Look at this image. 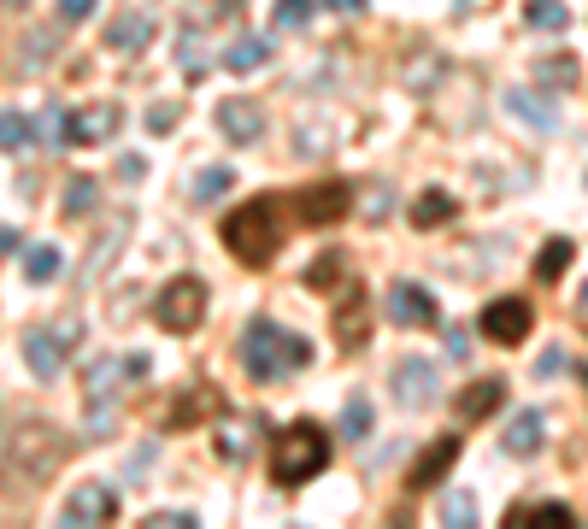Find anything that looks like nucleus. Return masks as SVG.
I'll return each instance as SVG.
<instances>
[{
  "label": "nucleus",
  "instance_id": "f257e3e1",
  "mask_svg": "<svg viewBox=\"0 0 588 529\" xmlns=\"http://www.w3.org/2000/svg\"><path fill=\"white\" fill-rule=\"evenodd\" d=\"M289 224H300L295 194H260V200H248V206H236L224 218V241L241 265H271L277 248H283V236H289Z\"/></svg>",
  "mask_w": 588,
  "mask_h": 529
},
{
  "label": "nucleus",
  "instance_id": "f03ea898",
  "mask_svg": "<svg viewBox=\"0 0 588 529\" xmlns=\"http://www.w3.org/2000/svg\"><path fill=\"white\" fill-rule=\"evenodd\" d=\"M324 465H329V436L312 418H300V424H289V430H277V448H271V477H277L283 489H300V482L318 477Z\"/></svg>",
  "mask_w": 588,
  "mask_h": 529
},
{
  "label": "nucleus",
  "instance_id": "7ed1b4c3",
  "mask_svg": "<svg viewBox=\"0 0 588 529\" xmlns=\"http://www.w3.org/2000/svg\"><path fill=\"white\" fill-rule=\"evenodd\" d=\"M241 365H248V377L253 382H271V377H283V370H306L312 365V348L300 336H289L283 324H253L248 341H241Z\"/></svg>",
  "mask_w": 588,
  "mask_h": 529
},
{
  "label": "nucleus",
  "instance_id": "20e7f679",
  "mask_svg": "<svg viewBox=\"0 0 588 529\" xmlns=\"http://www.w3.org/2000/svg\"><path fill=\"white\" fill-rule=\"evenodd\" d=\"M153 318H160L171 336H189L195 324L207 318V282H200V277H177V282H165L160 300H153Z\"/></svg>",
  "mask_w": 588,
  "mask_h": 529
},
{
  "label": "nucleus",
  "instance_id": "39448f33",
  "mask_svg": "<svg viewBox=\"0 0 588 529\" xmlns=\"http://www.w3.org/2000/svg\"><path fill=\"white\" fill-rule=\"evenodd\" d=\"M60 518H65V524H77V529L112 524V518H118V489H107V482H77V489L65 494Z\"/></svg>",
  "mask_w": 588,
  "mask_h": 529
},
{
  "label": "nucleus",
  "instance_id": "423d86ee",
  "mask_svg": "<svg viewBox=\"0 0 588 529\" xmlns=\"http://www.w3.org/2000/svg\"><path fill=\"white\" fill-rule=\"evenodd\" d=\"M348 206H353V189H348V182H318V189H295V212H300V224H336V218H348Z\"/></svg>",
  "mask_w": 588,
  "mask_h": 529
},
{
  "label": "nucleus",
  "instance_id": "0eeeda50",
  "mask_svg": "<svg viewBox=\"0 0 588 529\" xmlns=\"http://www.w3.org/2000/svg\"><path fill=\"white\" fill-rule=\"evenodd\" d=\"M71 341H77V324H71V330H24V360H30V370H36L41 382L60 377Z\"/></svg>",
  "mask_w": 588,
  "mask_h": 529
},
{
  "label": "nucleus",
  "instance_id": "6e6552de",
  "mask_svg": "<svg viewBox=\"0 0 588 529\" xmlns=\"http://www.w3.org/2000/svg\"><path fill=\"white\" fill-rule=\"evenodd\" d=\"M389 389H395V400L406 412H424L429 400H436V365H429V360H400L395 377H389Z\"/></svg>",
  "mask_w": 588,
  "mask_h": 529
},
{
  "label": "nucleus",
  "instance_id": "1a4fd4ad",
  "mask_svg": "<svg viewBox=\"0 0 588 529\" xmlns=\"http://www.w3.org/2000/svg\"><path fill=\"white\" fill-rule=\"evenodd\" d=\"M453 459H459V436H436L429 448L412 459V470H406V482H412V494H429L441 477L453 470Z\"/></svg>",
  "mask_w": 588,
  "mask_h": 529
},
{
  "label": "nucleus",
  "instance_id": "9d476101",
  "mask_svg": "<svg viewBox=\"0 0 588 529\" xmlns=\"http://www.w3.org/2000/svg\"><path fill=\"white\" fill-rule=\"evenodd\" d=\"M483 330H489L500 348H518L529 336V300H489V306H483Z\"/></svg>",
  "mask_w": 588,
  "mask_h": 529
},
{
  "label": "nucleus",
  "instance_id": "9b49d317",
  "mask_svg": "<svg viewBox=\"0 0 588 529\" xmlns=\"http://www.w3.org/2000/svg\"><path fill=\"white\" fill-rule=\"evenodd\" d=\"M218 130L229 136V141H260V130H265V112H260V100H218Z\"/></svg>",
  "mask_w": 588,
  "mask_h": 529
},
{
  "label": "nucleus",
  "instance_id": "f8f14e48",
  "mask_svg": "<svg viewBox=\"0 0 588 529\" xmlns=\"http://www.w3.org/2000/svg\"><path fill=\"white\" fill-rule=\"evenodd\" d=\"M124 124L118 106H107V100H95V106H83L77 118H71V141H83V148H100V141H112Z\"/></svg>",
  "mask_w": 588,
  "mask_h": 529
},
{
  "label": "nucleus",
  "instance_id": "ddd939ff",
  "mask_svg": "<svg viewBox=\"0 0 588 529\" xmlns=\"http://www.w3.org/2000/svg\"><path fill=\"white\" fill-rule=\"evenodd\" d=\"M389 318L412 324V330H418V324H436V300H429L424 282H395L389 289Z\"/></svg>",
  "mask_w": 588,
  "mask_h": 529
},
{
  "label": "nucleus",
  "instance_id": "4468645a",
  "mask_svg": "<svg viewBox=\"0 0 588 529\" xmlns=\"http://www.w3.org/2000/svg\"><path fill=\"white\" fill-rule=\"evenodd\" d=\"M541 441H548V418H541V412H518V418L500 430V448H506L512 459H529Z\"/></svg>",
  "mask_w": 588,
  "mask_h": 529
},
{
  "label": "nucleus",
  "instance_id": "2eb2a0df",
  "mask_svg": "<svg viewBox=\"0 0 588 529\" xmlns=\"http://www.w3.org/2000/svg\"><path fill=\"white\" fill-rule=\"evenodd\" d=\"M153 41V18L148 12H118V18L107 24V48L112 53H141Z\"/></svg>",
  "mask_w": 588,
  "mask_h": 529
},
{
  "label": "nucleus",
  "instance_id": "dca6fc26",
  "mask_svg": "<svg viewBox=\"0 0 588 529\" xmlns=\"http://www.w3.org/2000/svg\"><path fill=\"white\" fill-rule=\"evenodd\" d=\"M529 524L571 529V524H577V512H571L565 500H524V506H512V512H506V529H529Z\"/></svg>",
  "mask_w": 588,
  "mask_h": 529
},
{
  "label": "nucleus",
  "instance_id": "f3484780",
  "mask_svg": "<svg viewBox=\"0 0 588 529\" xmlns=\"http://www.w3.org/2000/svg\"><path fill=\"white\" fill-rule=\"evenodd\" d=\"M500 400H506V382L500 377H483V382H471L465 394H459V418H483V412H495Z\"/></svg>",
  "mask_w": 588,
  "mask_h": 529
},
{
  "label": "nucleus",
  "instance_id": "a211bd4d",
  "mask_svg": "<svg viewBox=\"0 0 588 529\" xmlns=\"http://www.w3.org/2000/svg\"><path fill=\"white\" fill-rule=\"evenodd\" d=\"M95 206H100V182L95 177H71L65 194H60V212H65V218H89Z\"/></svg>",
  "mask_w": 588,
  "mask_h": 529
},
{
  "label": "nucleus",
  "instance_id": "6ab92c4d",
  "mask_svg": "<svg viewBox=\"0 0 588 529\" xmlns=\"http://www.w3.org/2000/svg\"><path fill=\"white\" fill-rule=\"evenodd\" d=\"M265 60H271V41L265 36H236V41H229V53H224L229 71H260Z\"/></svg>",
  "mask_w": 588,
  "mask_h": 529
},
{
  "label": "nucleus",
  "instance_id": "aec40b11",
  "mask_svg": "<svg viewBox=\"0 0 588 529\" xmlns=\"http://www.w3.org/2000/svg\"><path fill=\"white\" fill-rule=\"evenodd\" d=\"M336 330H341V348H365V294H360V282H353V300L341 306V318H336Z\"/></svg>",
  "mask_w": 588,
  "mask_h": 529
},
{
  "label": "nucleus",
  "instance_id": "412c9836",
  "mask_svg": "<svg viewBox=\"0 0 588 529\" xmlns=\"http://www.w3.org/2000/svg\"><path fill=\"white\" fill-rule=\"evenodd\" d=\"M448 218H453V200L441 189H424L412 200V224H418V230H436V224H448Z\"/></svg>",
  "mask_w": 588,
  "mask_h": 529
},
{
  "label": "nucleus",
  "instance_id": "4be33fe9",
  "mask_svg": "<svg viewBox=\"0 0 588 529\" xmlns=\"http://www.w3.org/2000/svg\"><path fill=\"white\" fill-rule=\"evenodd\" d=\"M30 130L41 136V148H65V141H71V118H65L60 106H48L41 118H30Z\"/></svg>",
  "mask_w": 588,
  "mask_h": 529
},
{
  "label": "nucleus",
  "instance_id": "5701e85b",
  "mask_svg": "<svg viewBox=\"0 0 588 529\" xmlns=\"http://www.w3.org/2000/svg\"><path fill=\"white\" fill-rule=\"evenodd\" d=\"M506 106H512V112H518V118H524V124H536V130H553V106H548V100H541V106H536V95H524V89H512V95H506Z\"/></svg>",
  "mask_w": 588,
  "mask_h": 529
},
{
  "label": "nucleus",
  "instance_id": "b1692460",
  "mask_svg": "<svg viewBox=\"0 0 588 529\" xmlns=\"http://www.w3.org/2000/svg\"><path fill=\"white\" fill-rule=\"evenodd\" d=\"M524 18L536 24V30H565V24H571V12H565V0H529V7H524Z\"/></svg>",
  "mask_w": 588,
  "mask_h": 529
},
{
  "label": "nucleus",
  "instance_id": "393cba45",
  "mask_svg": "<svg viewBox=\"0 0 588 529\" xmlns=\"http://www.w3.org/2000/svg\"><path fill=\"white\" fill-rule=\"evenodd\" d=\"M341 436H348V441H365L371 436V400L365 394H353L348 406H341Z\"/></svg>",
  "mask_w": 588,
  "mask_h": 529
},
{
  "label": "nucleus",
  "instance_id": "a878e982",
  "mask_svg": "<svg viewBox=\"0 0 588 529\" xmlns=\"http://www.w3.org/2000/svg\"><path fill=\"white\" fill-rule=\"evenodd\" d=\"M218 406H224L218 394H207V389H200V394H189V400H183V406L171 412L165 424H171V430H189V418H195V412H218Z\"/></svg>",
  "mask_w": 588,
  "mask_h": 529
},
{
  "label": "nucleus",
  "instance_id": "bb28decb",
  "mask_svg": "<svg viewBox=\"0 0 588 529\" xmlns=\"http://www.w3.org/2000/svg\"><path fill=\"white\" fill-rule=\"evenodd\" d=\"M36 130H30V118L24 112H0V148H24Z\"/></svg>",
  "mask_w": 588,
  "mask_h": 529
},
{
  "label": "nucleus",
  "instance_id": "cd10ccee",
  "mask_svg": "<svg viewBox=\"0 0 588 529\" xmlns=\"http://www.w3.org/2000/svg\"><path fill=\"white\" fill-rule=\"evenodd\" d=\"M248 441H253V424H224V430H218V453H224V459H241Z\"/></svg>",
  "mask_w": 588,
  "mask_h": 529
},
{
  "label": "nucleus",
  "instance_id": "c85d7f7f",
  "mask_svg": "<svg viewBox=\"0 0 588 529\" xmlns=\"http://www.w3.org/2000/svg\"><path fill=\"white\" fill-rule=\"evenodd\" d=\"M229 182H236V177H229V165H212V171H200V177H195V200H218V194L229 189Z\"/></svg>",
  "mask_w": 588,
  "mask_h": 529
},
{
  "label": "nucleus",
  "instance_id": "c756f323",
  "mask_svg": "<svg viewBox=\"0 0 588 529\" xmlns=\"http://www.w3.org/2000/svg\"><path fill=\"white\" fill-rule=\"evenodd\" d=\"M565 265H571V241H548V253L536 260V277H541V282H553Z\"/></svg>",
  "mask_w": 588,
  "mask_h": 529
},
{
  "label": "nucleus",
  "instance_id": "7c9ffc66",
  "mask_svg": "<svg viewBox=\"0 0 588 529\" xmlns=\"http://www.w3.org/2000/svg\"><path fill=\"white\" fill-rule=\"evenodd\" d=\"M471 518H477V500H471V494H448V500H441V524L465 529Z\"/></svg>",
  "mask_w": 588,
  "mask_h": 529
},
{
  "label": "nucleus",
  "instance_id": "2f4dec72",
  "mask_svg": "<svg viewBox=\"0 0 588 529\" xmlns=\"http://www.w3.org/2000/svg\"><path fill=\"white\" fill-rule=\"evenodd\" d=\"M312 12H318V0H277V24H283V30H300Z\"/></svg>",
  "mask_w": 588,
  "mask_h": 529
},
{
  "label": "nucleus",
  "instance_id": "473e14b6",
  "mask_svg": "<svg viewBox=\"0 0 588 529\" xmlns=\"http://www.w3.org/2000/svg\"><path fill=\"white\" fill-rule=\"evenodd\" d=\"M24 270H30L36 282H48L53 270H60V253H53V248H30V253H24Z\"/></svg>",
  "mask_w": 588,
  "mask_h": 529
},
{
  "label": "nucleus",
  "instance_id": "72a5a7b5",
  "mask_svg": "<svg viewBox=\"0 0 588 529\" xmlns=\"http://www.w3.org/2000/svg\"><path fill=\"white\" fill-rule=\"evenodd\" d=\"M112 377H118V360H100L89 370V400H107L112 394Z\"/></svg>",
  "mask_w": 588,
  "mask_h": 529
},
{
  "label": "nucleus",
  "instance_id": "f704fd0d",
  "mask_svg": "<svg viewBox=\"0 0 588 529\" xmlns=\"http://www.w3.org/2000/svg\"><path fill=\"white\" fill-rule=\"evenodd\" d=\"M48 53H53V36H48V30H36L30 41H24V65H30V71L48 65Z\"/></svg>",
  "mask_w": 588,
  "mask_h": 529
},
{
  "label": "nucleus",
  "instance_id": "c9c22d12",
  "mask_svg": "<svg viewBox=\"0 0 588 529\" xmlns=\"http://www.w3.org/2000/svg\"><path fill=\"white\" fill-rule=\"evenodd\" d=\"M536 77H541V83H571V77H577V65H571L565 53H553L548 65H536Z\"/></svg>",
  "mask_w": 588,
  "mask_h": 529
},
{
  "label": "nucleus",
  "instance_id": "e433bc0d",
  "mask_svg": "<svg viewBox=\"0 0 588 529\" xmlns=\"http://www.w3.org/2000/svg\"><path fill=\"white\" fill-rule=\"evenodd\" d=\"M336 270H341V253H324V260H318V265L306 270V289H324V282L336 277Z\"/></svg>",
  "mask_w": 588,
  "mask_h": 529
},
{
  "label": "nucleus",
  "instance_id": "4c0bfd02",
  "mask_svg": "<svg viewBox=\"0 0 588 529\" xmlns=\"http://www.w3.org/2000/svg\"><path fill=\"white\" fill-rule=\"evenodd\" d=\"M148 130H153V136L177 130V106H153V112H148Z\"/></svg>",
  "mask_w": 588,
  "mask_h": 529
},
{
  "label": "nucleus",
  "instance_id": "58836bf2",
  "mask_svg": "<svg viewBox=\"0 0 588 529\" xmlns=\"http://www.w3.org/2000/svg\"><path fill=\"white\" fill-rule=\"evenodd\" d=\"M89 12H95V0H60V18L65 24H83Z\"/></svg>",
  "mask_w": 588,
  "mask_h": 529
},
{
  "label": "nucleus",
  "instance_id": "ea45409f",
  "mask_svg": "<svg viewBox=\"0 0 588 529\" xmlns=\"http://www.w3.org/2000/svg\"><path fill=\"white\" fill-rule=\"evenodd\" d=\"M559 370H565V353H559V348H548V353L536 360V377H559Z\"/></svg>",
  "mask_w": 588,
  "mask_h": 529
},
{
  "label": "nucleus",
  "instance_id": "a19ab883",
  "mask_svg": "<svg viewBox=\"0 0 588 529\" xmlns=\"http://www.w3.org/2000/svg\"><path fill=\"white\" fill-rule=\"evenodd\" d=\"M148 524H160V529H195V518H189V512H153Z\"/></svg>",
  "mask_w": 588,
  "mask_h": 529
},
{
  "label": "nucleus",
  "instance_id": "79ce46f5",
  "mask_svg": "<svg viewBox=\"0 0 588 529\" xmlns=\"http://www.w3.org/2000/svg\"><path fill=\"white\" fill-rule=\"evenodd\" d=\"M448 353H453V360H471V330H459V324H453V330H448Z\"/></svg>",
  "mask_w": 588,
  "mask_h": 529
},
{
  "label": "nucleus",
  "instance_id": "37998d69",
  "mask_svg": "<svg viewBox=\"0 0 588 529\" xmlns=\"http://www.w3.org/2000/svg\"><path fill=\"white\" fill-rule=\"evenodd\" d=\"M383 212H389V189H383V182H377V189L365 194V218H383Z\"/></svg>",
  "mask_w": 588,
  "mask_h": 529
},
{
  "label": "nucleus",
  "instance_id": "c03bdc74",
  "mask_svg": "<svg viewBox=\"0 0 588 529\" xmlns=\"http://www.w3.org/2000/svg\"><path fill=\"white\" fill-rule=\"evenodd\" d=\"M183 71H189V77H200V41H195V36H183Z\"/></svg>",
  "mask_w": 588,
  "mask_h": 529
},
{
  "label": "nucleus",
  "instance_id": "a18cd8bd",
  "mask_svg": "<svg viewBox=\"0 0 588 529\" xmlns=\"http://www.w3.org/2000/svg\"><path fill=\"white\" fill-rule=\"evenodd\" d=\"M12 248H18V236H12V230H7V224H0V260H7V253H12Z\"/></svg>",
  "mask_w": 588,
  "mask_h": 529
},
{
  "label": "nucleus",
  "instance_id": "49530a36",
  "mask_svg": "<svg viewBox=\"0 0 588 529\" xmlns=\"http://www.w3.org/2000/svg\"><path fill=\"white\" fill-rule=\"evenodd\" d=\"M329 7H336V12H360L365 0H329Z\"/></svg>",
  "mask_w": 588,
  "mask_h": 529
},
{
  "label": "nucleus",
  "instance_id": "de8ad7c7",
  "mask_svg": "<svg viewBox=\"0 0 588 529\" xmlns=\"http://www.w3.org/2000/svg\"><path fill=\"white\" fill-rule=\"evenodd\" d=\"M583 306H588V289H583Z\"/></svg>",
  "mask_w": 588,
  "mask_h": 529
}]
</instances>
